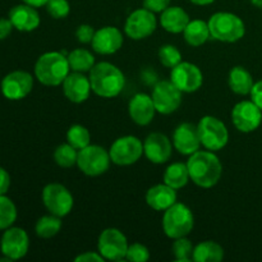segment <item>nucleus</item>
Here are the masks:
<instances>
[{
    "label": "nucleus",
    "instance_id": "9d476101",
    "mask_svg": "<svg viewBox=\"0 0 262 262\" xmlns=\"http://www.w3.org/2000/svg\"><path fill=\"white\" fill-rule=\"evenodd\" d=\"M42 202L50 214L64 217L72 211L73 196L67 187L60 183H50L42 189Z\"/></svg>",
    "mask_w": 262,
    "mask_h": 262
},
{
    "label": "nucleus",
    "instance_id": "f3484780",
    "mask_svg": "<svg viewBox=\"0 0 262 262\" xmlns=\"http://www.w3.org/2000/svg\"><path fill=\"white\" fill-rule=\"evenodd\" d=\"M171 152H173V143L160 132L150 133L143 142V154L147 160L154 164H164L169 161Z\"/></svg>",
    "mask_w": 262,
    "mask_h": 262
},
{
    "label": "nucleus",
    "instance_id": "b1692460",
    "mask_svg": "<svg viewBox=\"0 0 262 262\" xmlns=\"http://www.w3.org/2000/svg\"><path fill=\"white\" fill-rule=\"evenodd\" d=\"M189 15L183 8L168 7L160 15V25L170 33H182L189 23Z\"/></svg>",
    "mask_w": 262,
    "mask_h": 262
},
{
    "label": "nucleus",
    "instance_id": "c03bdc74",
    "mask_svg": "<svg viewBox=\"0 0 262 262\" xmlns=\"http://www.w3.org/2000/svg\"><path fill=\"white\" fill-rule=\"evenodd\" d=\"M48 2L49 0H23V3H26V4L31 5V7H35V8L45 7L46 3Z\"/></svg>",
    "mask_w": 262,
    "mask_h": 262
},
{
    "label": "nucleus",
    "instance_id": "412c9836",
    "mask_svg": "<svg viewBox=\"0 0 262 262\" xmlns=\"http://www.w3.org/2000/svg\"><path fill=\"white\" fill-rule=\"evenodd\" d=\"M128 113L136 124L147 125L152 122L155 113L158 112L154 105L152 97L146 94H136L128 104Z\"/></svg>",
    "mask_w": 262,
    "mask_h": 262
},
{
    "label": "nucleus",
    "instance_id": "7ed1b4c3",
    "mask_svg": "<svg viewBox=\"0 0 262 262\" xmlns=\"http://www.w3.org/2000/svg\"><path fill=\"white\" fill-rule=\"evenodd\" d=\"M71 73L68 58L59 51L42 54L35 64V76L45 86L55 87L64 82Z\"/></svg>",
    "mask_w": 262,
    "mask_h": 262
},
{
    "label": "nucleus",
    "instance_id": "79ce46f5",
    "mask_svg": "<svg viewBox=\"0 0 262 262\" xmlns=\"http://www.w3.org/2000/svg\"><path fill=\"white\" fill-rule=\"evenodd\" d=\"M13 28H14V26L10 22L9 18H2L0 19V40L7 38L12 33Z\"/></svg>",
    "mask_w": 262,
    "mask_h": 262
},
{
    "label": "nucleus",
    "instance_id": "c85d7f7f",
    "mask_svg": "<svg viewBox=\"0 0 262 262\" xmlns=\"http://www.w3.org/2000/svg\"><path fill=\"white\" fill-rule=\"evenodd\" d=\"M69 61L71 71L73 72H90L95 66V56L92 55L91 51L86 49H74L73 51L67 55Z\"/></svg>",
    "mask_w": 262,
    "mask_h": 262
},
{
    "label": "nucleus",
    "instance_id": "ddd939ff",
    "mask_svg": "<svg viewBox=\"0 0 262 262\" xmlns=\"http://www.w3.org/2000/svg\"><path fill=\"white\" fill-rule=\"evenodd\" d=\"M170 81L184 94H192L201 89L204 74L196 64L182 60L178 66L171 68Z\"/></svg>",
    "mask_w": 262,
    "mask_h": 262
},
{
    "label": "nucleus",
    "instance_id": "c9c22d12",
    "mask_svg": "<svg viewBox=\"0 0 262 262\" xmlns=\"http://www.w3.org/2000/svg\"><path fill=\"white\" fill-rule=\"evenodd\" d=\"M45 7L49 14L55 19H63L71 13V5L68 0H49Z\"/></svg>",
    "mask_w": 262,
    "mask_h": 262
},
{
    "label": "nucleus",
    "instance_id": "473e14b6",
    "mask_svg": "<svg viewBox=\"0 0 262 262\" xmlns=\"http://www.w3.org/2000/svg\"><path fill=\"white\" fill-rule=\"evenodd\" d=\"M17 219V207L5 194H0V230L12 227Z\"/></svg>",
    "mask_w": 262,
    "mask_h": 262
},
{
    "label": "nucleus",
    "instance_id": "4be33fe9",
    "mask_svg": "<svg viewBox=\"0 0 262 262\" xmlns=\"http://www.w3.org/2000/svg\"><path fill=\"white\" fill-rule=\"evenodd\" d=\"M9 19L13 23L15 30L22 32H31L40 26V15L35 7L28 4L15 5L10 9Z\"/></svg>",
    "mask_w": 262,
    "mask_h": 262
},
{
    "label": "nucleus",
    "instance_id": "6e6552de",
    "mask_svg": "<svg viewBox=\"0 0 262 262\" xmlns=\"http://www.w3.org/2000/svg\"><path fill=\"white\" fill-rule=\"evenodd\" d=\"M112 163L119 166L136 164L143 155V143L136 136H123L117 138L109 150Z\"/></svg>",
    "mask_w": 262,
    "mask_h": 262
},
{
    "label": "nucleus",
    "instance_id": "0eeeda50",
    "mask_svg": "<svg viewBox=\"0 0 262 262\" xmlns=\"http://www.w3.org/2000/svg\"><path fill=\"white\" fill-rule=\"evenodd\" d=\"M112 159L109 151L102 146L89 145L78 151L77 166L79 170L89 177H99L109 169Z\"/></svg>",
    "mask_w": 262,
    "mask_h": 262
},
{
    "label": "nucleus",
    "instance_id": "72a5a7b5",
    "mask_svg": "<svg viewBox=\"0 0 262 262\" xmlns=\"http://www.w3.org/2000/svg\"><path fill=\"white\" fill-rule=\"evenodd\" d=\"M193 245L187 237H181L174 239L171 246V252L178 262H191L193 261Z\"/></svg>",
    "mask_w": 262,
    "mask_h": 262
},
{
    "label": "nucleus",
    "instance_id": "4468645a",
    "mask_svg": "<svg viewBox=\"0 0 262 262\" xmlns=\"http://www.w3.org/2000/svg\"><path fill=\"white\" fill-rule=\"evenodd\" d=\"M232 122L239 132L251 133L261 125L262 110L252 100H243L233 107Z\"/></svg>",
    "mask_w": 262,
    "mask_h": 262
},
{
    "label": "nucleus",
    "instance_id": "a878e982",
    "mask_svg": "<svg viewBox=\"0 0 262 262\" xmlns=\"http://www.w3.org/2000/svg\"><path fill=\"white\" fill-rule=\"evenodd\" d=\"M182 33H183L186 42L188 45L193 46V48H199V46L204 45L211 37L209 23L202 19L189 20V23Z\"/></svg>",
    "mask_w": 262,
    "mask_h": 262
},
{
    "label": "nucleus",
    "instance_id": "f257e3e1",
    "mask_svg": "<svg viewBox=\"0 0 262 262\" xmlns=\"http://www.w3.org/2000/svg\"><path fill=\"white\" fill-rule=\"evenodd\" d=\"M189 178L201 188H212L219 183L223 174L222 161L214 151L199 150L189 155L187 161Z\"/></svg>",
    "mask_w": 262,
    "mask_h": 262
},
{
    "label": "nucleus",
    "instance_id": "cd10ccee",
    "mask_svg": "<svg viewBox=\"0 0 262 262\" xmlns=\"http://www.w3.org/2000/svg\"><path fill=\"white\" fill-rule=\"evenodd\" d=\"M224 258V248L214 241H205L194 246L193 261L220 262Z\"/></svg>",
    "mask_w": 262,
    "mask_h": 262
},
{
    "label": "nucleus",
    "instance_id": "49530a36",
    "mask_svg": "<svg viewBox=\"0 0 262 262\" xmlns=\"http://www.w3.org/2000/svg\"><path fill=\"white\" fill-rule=\"evenodd\" d=\"M251 4L255 5L256 8H260V9H262V0H250Z\"/></svg>",
    "mask_w": 262,
    "mask_h": 262
},
{
    "label": "nucleus",
    "instance_id": "423d86ee",
    "mask_svg": "<svg viewBox=\"0 0 262 262\" xmlns=\"http://www.w3.org/2000/svg\"><path fill=\"white\" fill-rule=\"evenodd\" d=\"M200 141L206 150L216 151L223 150L229 141V132L224 123L212 115L201 118L197 124Z\"/></svg>",
    "mask_w": 262,
    "mask_h": 262
},
{
    "label": "nucleus",
    "instance_id": "20e7f679",
    "mask_svg": "<svg viewBox=\"0 0 262 262\" xmlns=\"http://www.w3.org/2000/svg\"><path fill=\"white\" fill-rule=\"evenodd\" d=\"M211 37L222 42H237L245 36V22L230 12H217L209 19Z\"/></svg>",
    "mask_w": 262,
    "mask_h": 262
},
{
    "label": "nucleus",
    "instance_id": "58836bf2",
    "mask_svg": "<svg viewBox=\"0 0 262 262\" xmlns=\"http://www.w3.org/2000/svg\"><path fill=\"white\" fill-rule=\"evenodd\" d=\"M170 7V0H143V8L152 13H163Z\"/></svg>",
    "mask_w": 262,
    "mask_h": 262
},
{
    "label": "nucleus",
    "instance_id": "a18cd8bd",
    "mask_svg": "<svg viewBox=\"0 0 262 262\" xmlns=\"http://www.w3.org/2000/svg\"><path fill=\"white\" fill-rule=\"evenodd\" d=\"M189 2L193 3V4L196 5H209V4H212L215 0H189Z\"/></svg>",
    "mask_w": 262,
    "mask_h": 262
},
{
    "label": "nucleus",
    "instance_id": "2eb2a0df",
    "mask_svg": "<svg viewBox=\"0 0 262 262\" xmlns=\"http://www.w3.org/2000/svg\"><path fill=\"white\" fill-rule=\"evenodd\" d=\"M30 248V238L22 228L10 227L5 229L0 242V250L4 256L12 261L25 257Z\"/></svg>",
    "mask_w": 262,
    "mask_h": 262
},
{
    "label": "nucleus",
    "instance_id": "9b49d317",
    "mask_svg": "<svg viewBox=\"0 0 262 262\" xmlns=\"http://www.w3.org/2000/svg\"><path fill=\"white\" fill-rule=\"evenodd\" d=\"M158 27L155 13L146 8H140L128 15L124 25V32L132 40H143L155 32Z\"/></svg>",
    "mask_w": 262,
    "mask_h": 262
},
{
    "label": "nucleus",
    "instance_id": "a19ab883",
    "mask_svg": "<svg viewBox=\"0 0 262 262\" xmlns=\"http://www.w3.org/2000/svg\"><path fill=\"white\" fill-rule=\"evenodd\" d=\"M250 95L251 100H252V101L262 110V79L253 84L252 91H251Z\"/></svg>",
    "mask_w": 262,
    "mask_h": 262
},
{
    "label": "nucleus",
    "instance_id": "ea45409f",
    "mask_svg": "<svg viewBox=\"0 0 262 262\" xmlns=\"http://www.w3.org/2000/svg\"><path fill=\"white\" fill-rule=\"evenodd\" d=\"M76 262H104V257L97 252H83L74 258Z\"/></svg>",
    "mask_w": 262,
    "mask_h": 262
},
{
    "label": "nucleus",
    "instance_id": "dca6fc26",
    "mask_svg": "<svg viewBox=\"0 0 262 262\" xmlns=\"http://www.w3.org/2000/svg\"><path fill=\"white\" fill-rule=\"evenodd\" d=\"M33 77L28 72L14 71L2 81V92L8 100H22L32 91Z\"/></svg>",
    "mask_w": 262,
    "mask_h": 262
},
{
    "label": "nucleus",
    "instance_id": "2f4dec72",
    "mask_svg": "<svg viewBox=\"0 0 262 262\" xmlns=\"http://www.w3.org/2000/svg\"><path fill=\"white\" fill-rule=\"evenodd\" d=\"M77 159H78V150L68 142L58 146L54 151V160L60 168H72L77 165Z\"/></svg>",
    "mask_w": 262,
    "mask_h": 262
},
{
    "label": "nucleus",
    "instance_id": "c756f323",
    "mask_svg": "<svg viewBox=\"0 0 262 262\" xmlns=\"http://www.w3.org/2000/svg\"><path fill=\"white\" fill-rule=\"evenodd\" d=\"M61 229V217L56 216V215H45V216L40 217L35 225V232L37 237L45 238H53L60 232Z\"/></svg>",
    "mask_w": 262,
    "mask_h": 262
},
{
    "label": "nucleus",
    "instance_id": "7c9ffc66",
    "mask_svg": "<svg viewBox=\"0 0 262 262\" xmlns=\"http://www.w3.org/2000/svg\"><path fill=\"white\" fill-rule=\"evenodd\" d=\"M67 142L79 151L86 146L91 145V133L83 125L74 124L69 127L67 132Z\"/></svg>",
    "mask_w": 262,
    "mask_h": 262
},
{
    "label": "nucleus",
    "instance_id": "39448f33",
    "mask_svg": "<svg viewBox=\"0 0 262 262\" xmlns=\"http://www.w3.org/2000/svg\"><path fill=\"white\" fill-rule=\"evenodd\" d=\"M194 216L187 205L176 202L173 206L164 211L163 230L166 237L177 239L187 237L193 230Z\"/></svg>",
    "mask_w": 262,
    "mask_h": 262
},
{
    "label": "nucleus",
    "instance_id": "f704fd0d",
    "mask_svg": "<svg viewBox=\"0 0 262 262\" xmlns=\"http://www.w3.org/2000/svg\"><path fill=\"white\" fill-rule=\"evenodd\" d=\"M159 60L166 68H174L182 61V54L174 45H163L159 49Z\"/></svg>",
    "mask_w": 262,
    "mask_h": 262
},
{
    "label": "nucleus",
    "instance_id": "37998d69",
    "mask_svg": "<svg viewBox=\"0 0 262 262\" xmlns=\"http://www.w3.org/2000/svg\"><path fill=\"white\" fill-rule=\"evenodd\" d=\"M10 187V176L4 168H0V194H5Z\"/></svg>",
    "mask_w": 262,
    "mask_h": 262
},
{
    "label": "nucleus",
    "instance_id": "393cba45",
    "mask_svg": "<svg viewBox=\"0 0 262 262\" xmlns=\"http://www.w3.org/2000/svg\"><path fill=\"white\" fill-rule=\"evenodd\" d=\"M228 83H229L230 90L234 94L245 96V95L251 94L255 82H253L252 76H251V73L247 69L241 66H237L230 69L229 77H228Z\"/></svg>",
    "mask_w": 262,
    "mask_h": 262
},
{
    "label": "nucleus",
    "instance_id": "6ab92c4d",
    "mask_svg": "<svg viewBox=\"0 0 262 262\" xmlns=\"http://www.w3.org/2000/svg\"><path fill=\"white\" fill-rule=\"evenodd\" d=\"M173 146L182 155H192L201 147L197 125L192 123H182L173 133Z\"/></svg>",
    "mask_w": 262,
    "mask_h": 262
},
{
    "label": "nucleus",
    "instance_id": "a211bd4d",
    "mask_svg": "<svg viewBox=\"0 0 262 262\" xmlns=\"http://www.w3.org/2000/svg\"><path fill=\"white\" fill-rule=\"evenodd\" d=\"M123 35L119 28L105 26L95 32L91 45L95 53L100 55H112L120 50L123 46Z\"/></svg>",
    "mask_w": 262,
    "mask_h": 262
},
{
    "label": "nucleus",
    "instance_id": "5701e85b",
    "mask_svg": "<svg viewBox=\"0 0 262 262\" xmlns=\"http://www.w3.org/2000/svg\"><path fill=\"white\" fill-rule=\"evenodd\" d=\"M146 202L155 211H165L177 202V189L165 183L156 184L146 192Z\"/></svg>",
    "mask_w": 262,
    "mask_h": 262
},
{
    "label": "nucleus",
    "instance_id": "e433bc0d",
    "mask_svg": "<svg viewBox=\"0 0 262 262\" xmlns=\"http://www.w3.org/2000/svg\"><path fill=\"white\" fill-rule=\"evenodd\" d=\"M150 258V251L146 246L141 243H132L129 245L125 255V260L130 262H146Z\"/></svg>",
    "mask_w": 262,
    "mask_h": 262
},
{
    "label": "nucleus",
    "instance_id": "bb28decb",
    "mask_svg": "<svg viewBox=\"0 0 262 262\" xmlns=\"http://www.w3.org/2000/svg\"><path fill=\"white\" fill-rule=\"evenodd\" d=\"M164 183L174 189H181L187 186L189 182V171L187 168V163H173L164 171Z\"/></svg>",
    "mask_w": 262,
    "mask_h": 262
},
{
    "label": "nucleus",
    "instance_id": "1a4fd4ad",
    "mask_svg": "<svg viewBox=\"0 0 262 262\" xmlns=\"http://www.w3.org/2000/svg\"><path fill=\"white\" fill-rule=\"evenodd\" d=\"M129 245L127 237L117 228H107L102 230L97 241V251L107 261L125 260Z\"/></svg>",
    "mask_w": 262,
    "mask_h": 262
},
{
    "label": "nucleus",
    "instance_id": "aec40b11",
    "mask_svg": "<svg viewBox=\"0 0 262 262\" xmlns=\"http://www.w3.org/2000/svg\"><path fill=\"white\" fill-rule=\"evenodd\" d=\"M61 84H63V92L66 97L74 104H81L86 101L92 91L90 78L81 72L69 73Z\"/></svg>",
    "mask_w": 262,
    "mask_h": 262
},
{
    "label": "nucleus",
    "instance_id": "4c0bfd02",
    "mask_svg": "<svg viewBox=\"0 0 262 262\" xmlns=\"http://www.w3.org/2000/svg\"><path fill=\"white\" fill-rule=\"evenodd\" d=\"M96 31L94 27L90 25H81L76 30V37L77 41L81 43H91L94 40V36Z\"/></svg>",
    "mask_w": 262,
    "mask_h": 262
},
{
    "label": "nucleus",
    "instance_id": "f8f14e48",
    "mask_svg": "<svg viewBox=\"0 0 262 262\" xmlns=\"http://www.w3.org/2000/svg\"><path fill=\"white\" fill-rule=\"evenodd\" d=\"M183 92L171 81H160L152 90V101L156 112L163 115H169L179 109L182 104Z\"/></svg>",
    "mask_w": 262,
    "mask_h": 262
},
{
    "label": "nucleus",
    "instance_id": "f03ea898",
    "mask_svg": "<svg viewBox=\"0 0 262 262\" xmlns=\"http://www.w3.org/2000/svg\"><path fill=\"white\" fill-rule=\"evenodd\" d=\"M91 89L97 96L104 99L117 97L125 86V77L117 66L107 61L95 64L90 71Z\"/></svg>",
    "mask_w": 262,
    "mask_h": 262
}]
</instances>
